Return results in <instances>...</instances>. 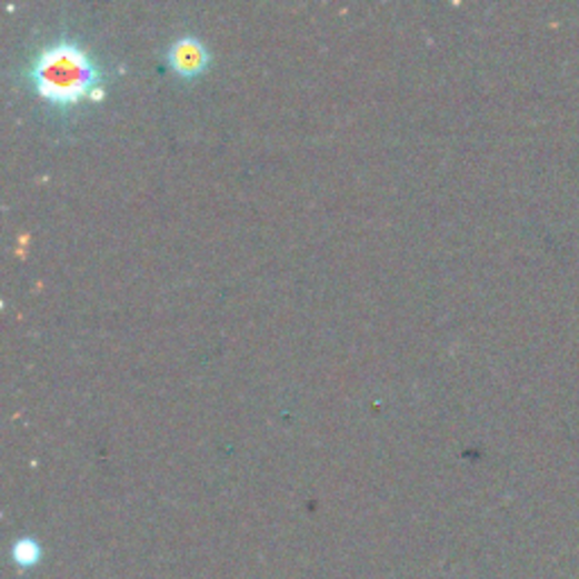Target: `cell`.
Listing matches in <instances>:
<instances>
[{
	"label": "cell",
	"instance_id": "6da1fadb",
	"mask_svg": "<svg viewBox=\"0 0 579 579\" xmlns=\"http://www.w3.org/2000/svg\"><path fill=\"white\" fill-rule=\"evenodd\" d=\"M23 78L50 111L63 116L107 96V69L73 34H57L41 43L30 54Z\"/></svg>",
	"mask_w": 579,
	"mask_h": 579
},
{
	"label": "cell",
	"instance_id": "7a4b0ae2",
	"mask_svg": "<svg viewBox=\"0 0 579 579\" xmlns=\"http://www.w3.org/2000/svg\"><path fill=\"white\" fill-rule=\"evenodd\" d=\"M166 61L170 71L181 78V80H192L200 78L211 63V52L207 43L196 37V34H181L177 37L168 50H166Z\"/></svg>",
	"mask_w": 579,
	"mask_h": 579
}]
</instances>
